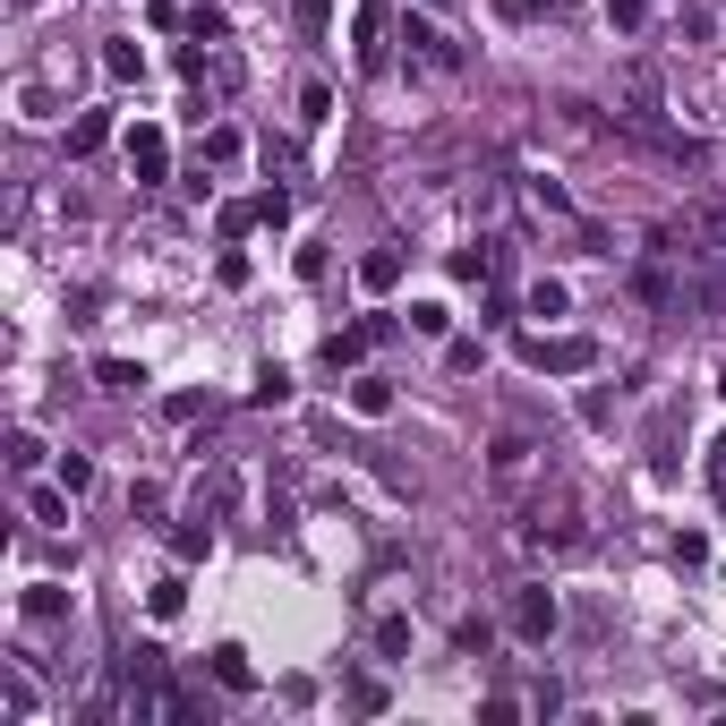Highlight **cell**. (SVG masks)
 <instances>
[{
	"label": "cell",
	"mask_w": 726,
	"mask_h": 726,
	"mask_svg": "<svg viewBox=\"0 0 726 726\" xmlns=\"http://www.w3.org/2000/svg\"><path fill=\"white\" fill-rule=\"evenodd\" d=\"M666 248L693 265V282L709 299H726V205H684V214L666 223Z\"/></svg>",
	"instance_id": "6da1fadb"
},
{
	"label": "cell",
	"mask_w": 726,
	"mask_h": 726,
	"mask_svg": "<svg viewBox=\"0 0 726 726\" xmlns=\"http://www.w3.org/2000/svg\"><path fill=\"white\" fill-rule=\"evenodd\" d=\"M522 360L538 367V376H581V367H598V342L590 333H530Z\"/></svg>",
	"instance_id": "7a4b0ae2"
},
{
	"label": "cell",
	"mask_w": 726,
	"mask_h": 726,
	"mask_svg": "<svg viewBox=\"0 0 726 726\" xmlns=\"http://www.w3.org/2000/svg\"><path fill=\"white\" fill-rule=\"evenodd\" d=\"M402 43H410V61H419V68H445V77L462 68V43H453L445 26H428V18H402Z\"/></svg>",
	"instance_id": "3957f363"
},
{
	"label": "cell",
	"mask_w": 726,
	"mask_h": 726,
	"mask_svg": "<svg viewBox=\"0 0 726 726\" xmlns=\"http://www.w3.org/2000/svg\"><path fill=\"white\" fill-rule=\"evenodd\" d=\"M513 632H522V641H547V632H556V598L547 590H513Z\"/></svg>",
	"instance_id": "277c9868"
},
{
	"label": "cell",
	"mask_w": 726,
	"mask_h": 726,
	"mask_svg": "<svg viewBox=\"0 0 726 726\" xmlns=\"http://www.w3.org/2000/svg\"><path fill=\"white\" fill-rule=\"evenodd\" d=\"M129 171L146 180V189H154V180L171 171V146H163V129H129Z\"/></svg>",
	"instance_id": "5b68a950"
},
{
	"label": "cell",
	"mask_w": 726,
	"mask_h": 726,
	"mask_svg": "<svg viewBox=\"0 0 726 726\" xmlns=\"http://www.w3.org/2000/svg\"><path fill=\"white\" fill-rule=\"evenodd\" d=\"M0 709H9V726H26L34 709H43V693H34L26 666H0Z\"/></svg>",
	"instance_id": "8992f818"
},
{
	"label": "cell",
	"mask_w": 726,
	"mask_h": 726,
	"mask_svg": "<svg viewBox=\"0 0 726 726\" xmlns=\"http://www.w3.org/2000/svg\"><path fill=\"white\" fill-rule=\"evenodd\" d=\"M367 351H376V325H342V333H325V367H360Z\"/></svg>",
	"instance_id": "52a82bcc"
},
{
	"label": "cell",
	"mask_w": 726,
	"mask_h": 726,
	"mask_svg": "<svg viewBox=\"0 0 726 726\" xmlns=\"http://www.w3.org/2000/svg\"><path fill=\"white\" fill-rule=\"evenodd\" d=\"M214 684H223V693H257V666H248V650H239V641H223V650H214Z\"/></svg>",
	"instance_id": "ba28073f"
},
{
	"label": "cell",
	"mask_w": 726,
	"mask_h": 726,
	"mask_svg": "<svg viewBox=\"0 0 726 726\" xmlns=\"http://www.w3.org/2000/svg\"><path fill=\"white\" fill-rule=\"evenodd\" d=\"M360 68H385V0H360Z\"/></svg>",
	"instance_id": "9c48e42d"
},
{
	"label": "cell",
	"mask_w": 726,
	"mask_h": 726,
	"mask_svg": "<svg viewBox=\"0 0 726 726\" xmlns=\"http://www.w3.org/2000/svg\"><path fill=\"white\" fill-rule=\"evenodd\" d=\"M111 146V111H77L68 120V154H103Z\"/></svg>",
	"instance_id": "30bf717a"
},
{
	"label": "cell",
	"mask_w": 726,
	"mask_h": 726,
	"mask_svg": "<svg viewBox=\"0 0 726 726\" xmlns=\"http://www.w3.org/2000/svg\"><path fill=\"white\" fill-rule=\"evenodd\" d=\"M351 410H360V419H394V385H385V376H360V385H351Z\"/></svg>",
	"instance_id": "8fae6325"
},
{
	"label": "cell",
	"mask_w": 726,
	"mask_h": 726,
	"mask_svg": "<svg viewBox=\"0 0 726 726\" xmlns=\"http://www.w3.org/2000/svg\"><path fill=\"white\" fill-rule=\"evenodd\" d=\"M394 282H402V257L394 248H367L360 257V291H394Z\"/></svg>",
	"instance_id": "7c38bea8"
},
{
	"label": "cell",
	"mask_w": 726,
	"mask_h": 726,
	"mask_svg": "<svg viewBox=\"0 0 726 726\" xmlns=\"http://www.w3.org/2000/svg\"><path fill=\"white\" fill-rule=\"evenodd\" d=\"M522 308H530V317H564V308H573V291H564L556 274H538V282L522 291Z\"/></svg>",
	"instance_id": "4fadbf2b"
},
{
	"label": "cell",
	"mask_w": 726,
	"mask_h": 726,
	"mask_svg": "<svg viewBox=\"0 0 726 726\" xmlns=\"http://www.w3.org/2000/svg\"><path fill=\"white\" fill-rule=\"evenodd\" d=\"M146 607H154V624H171V616L189 607V581H180V573H163V581L146 590Z\"/></svg>",
	"instance_id": "5bb4252c"
},
{
	"label": "cell",
	"mask_w": 726,
	"mask_h": 726,
	"mask_svg": "<svg viewBox=\"0 0 726 726\" xmlns=\"http://www.w3.org/2000/svg\"><path fill=\"white\" fill-rule=\"evenodd\" d=\"M95 385H103V394H137L146 367H137V360H95Z\"/></svg>",
	"instance_id": "9a60e30c"
},
{
	"label": "cell",
	"mask_w": 726,
	"mask_h": 726,
	"mask_svg": "<svg viewBox=\"0 0 726 726\" xmlns=\"http://www.w3.org/2000/svg\"><path fill=\"white\" fill-rule=\"evenodd\" d=\"M180 26L197 34V43H223V34H232V18H223V9H214V0H197V9H189V18H180Z\"/></svg>",
	"instance_id": "2e32d148"
},
{
	"label": "cell",
	"mask_w": 726,
	"mask_h": 726,
	"mask_svg": "<svg viewBox=\"0 0 726 726\" xmlns=\"http://www.w3.org/2000/svg\"><path fill=\"white\" fill-rule=\"evenodd\" d=\"M342 701H351L360 718H376V709H385V684H376V675H351V684H342Z\"/></svg>",
	"instance_id": "e0dca14e"
},
{
	"label": "cell",
	"mask_w": 726,
	"mask_h": 726,
	"mask_svg": "<svg viewBox=\"0 0 726 726\" xmlns=\"http://www.w3.org/2000/svg\"><path fill=\"white\" fill-rule=\"evenodd\" d=\"M26 513L34 522H68V488H26Z\"/></svg>",
	"instance_id": "ac0fdd59"
},
{
	"label": "cell",
	"mask_w": 726,
	"mask_h": 726,
	"mask_svg": "<svg viewBox=\"0 0 726 726\" xmlns=\"http://www.w3.org/2000/svg\"><path fill=\"white\" fill-rule=\"evenodd\" d=\"M205 547H214V530H205V522H189V530H171V556H180V564H197V556H205Z\"/></svg>",
	"instance_id": "d6986e66"
},
{
	"label": "cell",
	"mask_w": 726,
	"mask_h": 726,
	"mask_svg": "<svg viewBox=\"0 0 726 726\" xmlns=\"http://www.w3.org/2000/svg\"><path fill=\"white\" fill-rule=\"evenodd\" d=\"M103 68H111V77H146V52H137V43H103Z\"/></svg>",
	"instance_id": "ffe728a7"
},
{
	"label": "cell",
	"mask_w": 726,
	"mask_h": 726,
	"mask_svg": "<svg viewBox=\"0 0 726 726\" xmlns=\"http://www.w3.org/2000/svg\"><path fill=\"white\" fill-rule=\"evenodd\" d=\"M291 26L299 34H325L333 26V0H291Z\"/></svg>",
	"instance_id": "44dd1931"
},
{
	"label": "cell",
	"mask_w": 726,
	"mask_h": 726,
	"mask_svg": "<svg viewBox=\"0 0 726 726\" xmlns=\"http://www.w3.org/2000/svg\"><path fill=\"white\" fill-rule=\"evenodd\" d=\"M61 607H68V598L52 590V581H34V590H26V616H34V624H52V616H61Z\"/></svg>",
	"instance_id": "7402d4cb"
},
{
	"label": "cell",
	"mask_w": 726,
	"mask_h": 726,
	"mask_svg": "<svg viewBox=\"0 0 726 726\" xmlns=\"http://www.w3.org/2000/svg\"><path fill=\"white\" fill-rule=\"evenodd\" d=\"M61 488L86 495V488H95V462H86V453H61Z\"/></svg>",
	"instance_id": "603a6c76"
},
{
	"label": "cell",
	"mask_w": 726,
	"mask_h": 726,
	"mask_svg": "<svg viewBox=\"0 0 726 726\" xmlns=\"http://www.w3.org/2000/svg\"><path fill=\"white\" fill-rule=\"evenodd\" d=\"M205 163H239V129H205Z\"/></svg>",
	"instance_id": "cb8c5ba5"
},
{
	"label": "cell",
	"mask_w": 726,
	"mask_h": 726,
	"mask_svg": "<svg viewBox=\"0 0 726 726\" xmlns=\"http://www.w3.org/2000/svg\"><path fill=\"white\" fill-rule=\"evenodd\" d=\"M257 402H265V410H274V402H291V376H282V367H257Z\"/></svg>",
	"instance_id": "d4e9b609"
},
{
	"label": "cell",
	"mask_w": 726,
	"mask_h": 726,
	"mask_svg": "<svg viewBox=\"0 0 726 726\" xmlns=\"http://www.w3.org/2000/svg\"><path fill=\"white\" fill-rule=\"evenodd\" d=\"M376 650H385V659H402V650H410V624H402V616H385V624H376Z\"/></svg>",
	"instance_id": "484cf974"
},
{
	"label": "cell",
	"mask_w": 726,
	"mask_h": 726,
	"mask_svg": "<svg viewBox=\"0 0 726 726\" xmlns=\"http://www.w3.org/2000/svg\"><path fill=\"white\" fill-rule=\"evenodd\" d=\"M257 223H274V232H282V223H291V197H282V189H265V197H257Z\"/></svg>",
	"instance_id": "4316f807"
},
{
	"label": "cell",
	"mask_w": 726,
	"mask_h": 726,
	"mask_svg": "<svg viewBox=\"0 0 726 726\" xmlns=\"http://www.w3.org/2000/svg\"><path fill=\"white\" fill-rule=\"evenodd\" d=\"M9 462H18V470H34V462H43V436H26V428H18V436H9Z\"/></svg>",
	"instance_id": "83f0119b"
},
{
	"label": "cell",
	"mask_w": 726,
	"mask_h": 726,
	"mask_svg": "<svg viewBox=\"0 0 726 726\" xmlns=\"http://www.w3.org/2000/svg\"><path fill=\"white\" fill-rule=\"evenodd\" d=\"M607 18H616V26L632 34V26H641V18H650V0H607Z\"/></svg>",
	"instance_id": "f1b7e54d"
},
{
	"label": "cell",
	"mask_w": 726,
	"mask_h": 726,
	"mask_svg": "<svg viewBox=\"0 0 726 726\" xmlns=\"http://www.w3.org/2000/svg\"><path fill=\"white\" fill-rule=\"evenodd\" d=\"M538 9H547V0H495V18H513V26H530Z\"/></svg>",
	"instance_id": "f546056e"
},
{
	"label": "cell",
	"mask_w": 726,
	"mask_h": 726,
	"mask_svg": "<svg viewBox=\"0 0 726 726\" xmlns=\"http://www.w3.org/2000/svg\"><path fill=\"white\" fill-rule=\"evenodd\" d=\"M709 495H718V504H726V436H718V445H709Z\"/></svg>",
	"instance_id": "4dcf8cb0"
},
{
	"label": "cell",
	"mask_w": 726,
	"mask_h": 726,
	"mask_svg": "<svg viewBox=\"0 0 726 726\" xmlns=\"http://www.w3.org/2000/svg\"><path fill=\"white\" fill-rule=\"evenodd\" d=\"M718 394H726V367H718Z\"/></svg>",
	"instance_id": "1f68e13d"
}]
</instances>
